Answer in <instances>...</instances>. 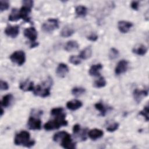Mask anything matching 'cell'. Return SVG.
<instances>
[{"label":"cell","instance_id":"9c48e42d","mask_svg":"<svg viewBox=\"0 0 149 149\" xmlns=\"http://www.w3.org/2000/svg\"><path fill=\"white\" fill-rule=\"evenodd\" d=\"M27 126L31 130H40L41 128V121L40 119L31 116L29 118Z\"/></svg>","mask_w":149,"mask_h":149},{"label":"cell","instance_id":"ffe728a7","mask_svg":"<svg viewBox=\"0 0 149 149\" xmlns=\"http://www.w3.org/2000/svg\"><path fill=\"white\" fill-rule=\"evenodd\" d=\"M79 47V45L76 41L70 40L67 42L65 44L64 49L68 52H71L77 50Z\"/></svg>","mask_w":149,"mask_h":149},{"label":"cell","instance_id":"3957f363","mask_svg":"<svg viewBox=\"0 0 149 149\" xmlns=\"http://www.w3.org/2000/svg\"><path fill=\"white\" fill-rule=\"evenodd\" d=\"M51 79H48L47 81L44 83L42 84V86L41 85H37V86L34 87L33 91L34 94L43 98L49 96L50 94V87L52 84Z\"/></svg>","mask_w":149,"mask_h":149},{"label":"cell","instance_id":"7c38bea8","mask_svg":"<svg viewBox=\"0 0 149 149\" xmlns=\"http://www.w3.org/2000/svg\"><path fill=\"white\" fill-rule=\"evenodd\" d=\"M132 26H133V23L128 21L120 20L118 23V29L122 33H127L130 30V29L132 27Z\"/></svg>","mask_w":149,"mask_h":149},{"label":"cell","instance_id":"5bb4252c","mask_svg":"<svg viewBox=\"0 0 149 149\" xmlns=\"http://www.w3.org/2000/svg\"><path fill=\"white\" fill-rule=\"evenodd\" d=\"M133 94L134 100L137 103H139L144 97L148 95V91L147 90H139L138 88H136L134 90Z\"/></svg>","mask_w":149,"mask_h":149},{"label":"cell","instance_id":"8d00e7d4","mask_svg":"<svg viewBox=\"0 0 149 149\" xmlns=\"http://www.w3.org/2000/svg\"><path fill=\"white\" fill-rule=\"evenodd\" d=\"M87 38L91 41H95L98 39V36L95 33H91L87 37Z\"/></svg>","mask_w":149,"mask_h":149},{"label":"cell","instance_id":"d590c367","mask_svg":"<svg viewBox=\"0 0 149 149\" xmlns=\"http://www.w3.org/2000/svg\"><path fill=\"white\" fill-rule=\"evenodd\" d=\"M0 88L1 90H7L9 88V85L7 82L1 80L0 81Z\"/></svg>","mask_w":149,"mask_h":149},{"label":"cell","instance_id":"484cf974","mask_svg":"<svg viewBox=\"0 0 149 149\" xmlns=\"http://www.w3.org/2000/svg\"><path fill=\"white\" fill-rule=\"evenodd\" d=\"M107 81L104 77H100L98 79L96 80L94 83V86L96 88H101L106 86Z\"/></svg>","mask_w":149,"mask_h":149},{"label":"cell","instance_id":"836d02e7","mask_svg":"<svg viewBox=\"0 0 149 149\" xmlns=\"http://www.w3.org/2000/svg\"><path fill=\"white\" fill-rule=\"evenodd\" d=\"M9 7V2L8 1H0V10L1 12H3L4 10H7Z\"/></svg>","mask_w":149,"mask_h":149},{"label":"cell","instance_id":"7a4b0ae2","mask_svg":"<svg viewBox=\"0 0 149 149\" xmlns=\"http://www.w3.org/2000/svg\"><path fill=\"white\" fill-rule=\"evenodd\" d=\"M30 133L25 130L17 133L15 137L14 143L16 146L22 145L26 147H31L35 144L34 140H30Z\"/></svg>","mask_w":149,"mask_h":149},{"label":"cell","instance_id":"cb8c5ba5","mask_svg":"<svg viewBox=\"0 0 149 149\" xmlns=\"http://www.w3.org/2000/svg\"><path fill=\"white\" fill-rule=\"evenodd\" d=\"M13 99V95L11 94H8L4 95L1 100V106L3 107H8L10 105V104Z\"/></svg>","mask_w":149,"mask_h":149},{"label":"cell","instance_id":"277c9868","mask_svg":"<svg viewBox=\"0 0 149 149\" xmlns=\"http://www.w3.org/2000/svg\"><path fill=\"white\" fill-rule=\"evenodd\" d=\"M22 3L23 6L19 10L21 19L24 20L25 22H29L30 21V17L29 16V15L31 12L34 2L31 0H26L23 1Z\"/></svg>","mask_w":149,"mask_h":149},{"label":"cell","instance_id":"4fadbf2b","mask_svg":"<svg viewBox=\"0 0 149 149\" xmlns=\"http://www.w3.org/2000/svg\"><path fill=\"white\" fill-rule=\"evenodd\" d=\"M69 69L67 65L63 63H61L58 65L56 69V74L59 77L63 78L66 76V75L69 72Z\"/></svg>","mask_w":149,"mask_h":149},{"label":"cell","instance_id":"d6a6232c","mask_svg":"<svg viewBox=\"0 0 149 149\" xmlns=\"http://www.w3.org/2000/svg\"><path fill=\"white\" fill-rule=\"evenodd\" d=\"M139 115H142L146 119V121H148L149 119L148 118V105H147L143 108V109L139 112Z\"/></svg>","mask_w":149,"mask_h":149},{"label":"cell","instance_id":"52a82bcc","mask_svg":"<svg viewBox=\"0 0 149 149\" xmlns=\"http://www.w3.org/2000/svg\"><path fill=\"white\" fill-rule=\"evenodd\" d=\"M61 145L64 148L73 149L76 148V143L72 141L70 135L67 133L64 137L61 139Z\"/></svg>","mask_w":149,"mask_h":149},{"label":"cell","instance_id":"f35d334b","mask_svg":"<svg viewBox=\"0 0 149 149\" xmlns=\"http://www.w3.org/2000/svg\"><path fill=\"white\" fill-rule=\"evenodd\" d=\"M80 130V125L79 124H76L73 126V132L74 134L77 133L78 132H79Z\"/></svg>","mask_w":149,"mask_h":149},{"label":"cell","instance_id":"ab89813d","mask_svg":"<svg viewBox=\"0 0 149 149\" xmlns=\"http://www.w3.org/2000/svg\"><path fill=\"white\" fill-rule=\"evenodd\" d=\"M38 45V42H31V45H30V47H31V48H34V47H37Z\"/></svg>","mask_w":149,"mask_h":149},{"label":"cell","instance_id":"8992f818","mask_svg":"<svg viewBox=\"0 0 149 149\" xmlns=\"http://www.w3.org/2000/svg\"><path fill=\"white\" fill-rule=\"evenodd\" d=\"M10 59L19 66L23 65L26 61V55L23 51H16L10 55Z\"/></svg>","mask_w":149,"mask_h":149},{"label":"cell","instance_id":"30bf717a","mask_svg":"<svg viewBox=\"0 0 149 149\" xmlns=\"http://www.w3.org/2000/svg\"><path fill=\"white\" fill-rule=\"evenodd\" d=\"M37 31L34 27H30L26 28L24 30V36L29 39L31 42H36V40L37 38Z\"/></svg>","mask_w":149,"mask_h":149},{"label":"cell","instance_id":"d6986e66","mask_svg":"<svg viewBox=\"0 0 149 149\" xmlns=\"http://www.w3.org/2000/svg\"><path fill=\"white\" fill-rule=\"evenodd\" d=\"M75 30L73 27L70 25L65 26L61 31V36L63 37H69L73 35Z\"/></svg>","mask_w":149,"mask_h":149},{"label":"cell","instance_id":"ba28073f","mask_svg":"<svg viewBox=\"0 0 149 149\" xmlns=\"http://www.w3.org/2000/svg\"><path fill=\"white\" fill-rule=\"evenodd\" d=\"M129 62L126 60L120 61L115 69V73L116 75H119L126 72L128 69Z\"/></svg>","mask_w":149,"mask_h":149},{"label":"cell","instance_id":"4dcf8cb0","mask_svg":"<svg viewBox=\"0 0 149 149\" xmlns=\"http://www.w3.org/2000/svg\"><path fill=\"white\" fill-rule=\"evenodd\" d=\"M67 133V132L64 131L58 132L54 135L53 140L55 142H58L61 140V139L64 137V136Z\"/></svg>","mask_w":149,"mask_h":149},{"label":"cell","instance_id":"5b68a950","mask_svg":"<svg viewBox=\"0 0 149 149\" xmlns=\"http://www.w3.org/2000/svg\"><path fill=\"white\" fill-rule=\"evenodd\" d=\"M59 27V22L57 19L50 18L46 20L42 25L41 29L45 33H51Z\"/></svg>","mask_w":149,"mask_h":149},{"label":"cell","instance_id":"e575fe53","mask_svg":"<svg viewBox=\"0 0 149 149\" xmlns=\"http://www.w3.org/2000/svg\"><path fill=\"white\" fill-rule=\"evenodd\" d=\"M119 126V125L118 123L115 122V123H112V125H110L109 126H108L107 127V131H108L109 132H113L118 129Z\"/></svg>","mask_w":149,"mask_h":149},{"label":"cell","instance_id":"4316f807","mask_svg":"<svg viewBox=\"0 0 149 149\" xmlns=\"http://www.w3.org/2000/svg\"><path fill=\"white\" fill-rule=\"evenodd\" d=\"M85 92H86L85 88L80 87H75L73 88V89L72 90V94L76 97L80 96L83 94Z\"/></svg>","mask_w":149,"mask_h":149},{"label":"cell","instance_id":"44dd1931","mask_svg":"<svg viewBox=\"0 0 149 149\" xmlns=\"http://www.w3.org/2000/svg\"><path fill=\"white\" fill-rule=\"evenodd\" d=\"M92 49L90 46L86 47L84 49H83L80 53L79 56L80 59L86 60L88 58H90L92 55Z\"/></svg>","mask_w":149,"mask_h":149},{"label":"cell","instance_id":"ac0fdd59","mask_svg":"<svg viewBox=\"0 0 149 149\" xmlns=\"http://www.w3.org/2000/svg\"><path fill=\"white\" fill-rule=\"evenodd\" d=\"M102 68V65L101 63H97L93 65L89 69V74L91 76H98L100 75V70Z\"/></svg>","mask_w":149,"mask_h":149},{"label":"cell","instance_id":"8fae6325","mask_svg":"<svg viewBox=\"0 0 149 149\" xmlns=\"http://www.w3.org/2000/svg\"><path fill=\"white\" fill-rule=\"evenodd\" d=\"M5 33L6 36L11 38H16L19 33V26L17 25H9L6 27L5 30Z\"/></svg>","mask_w":149,"mask_h":149},{"label":"cell","instance_id":"2e32d148","mask_svg":"<svg viewBox=\"0 0 149 149\" xmlns=\"http://www.w3.org/2000/svg\"><path fill=\"white\" fill-rule=\"evenodd\" d=\"M82 105H83V104L81 101L78 100H73L68 101L66 103V107L71 111L77 110L80 108H81Z\"/></svg>","mask_w":149,"mask_h":149},{"label":"cell","instance_id":"1f68e13d","mask_svg":"<svg viewBox=\"0 0 149 149\" xmlns=\"http://www.w3.org/2000/svg\"><path fill=\"white\" fill-rule=\"evenodd\" d=\"M69 62L74 65H77L81 63V60L79 56H77L76 55H72L69 58Z\"/></svg>","mask_w":149,"mask_h":149},{"label":"cell","instance_id":"e0dca14e","mask_svg":"<svg viewBox=\"0 0 149 149\" xmlns=\"http://www.w3.org/2000/svg\"><path fill=\"white\" fill-rule=\"evenodd\" d=\"M19 88L24 91H33L34 88V86L32 81L27 80L23 82L20 83L19 85Z\"/></svg>","mask_w":149,"mask_h":149},{"label":"cell","instance_id":"f546056e","mask_svg":"<svg viewBox=\"0 0 149 149\" xmlns=\"http://www.w3.org/2000/svg\"><path fill=\"white\" fill-rule=\"evenodd\" d=\"M65 113L62 108H54L51 111V114L54 116L62 115Z\"/></svg>","mask_w":149,"mask_h":149},{"label":"cell","instance_id":"7402d4cb","mask_svg":"<svg viewBox=\"0 0 149 149\" xmlns=\"http://www.w3.org/2000/svg\"><path fill=\"white\" fill-rule=\"evenodd\" d=\"M147 51H148L147 48L143 44L139 45L136 47H134L132 50L134 54L138 55H140V56L144 55L147 52Z\"/></svg>","mask_w":149,"mask_h":149},{"label":"cell","instance_id":"83f0119b","mask_svg":"<svg viewBox=\"0 0 149 149\" xmlns=\"http://www.w3.org/2000/svg\"><path fill=\"white\" fill-rule=\"evenodd\" d=\"M94 107L97 110L100 112L102 116H104L105 115L107 112V108L104 106L103 104H102L101 102H97L96 104H95Z\"/></svg>","mask_w":149,"mask_h":149},{"label":"cell","instance_id":"9a60e30c","mask_svg":"<svg viewBox=\"0 0 149 149\" xmlns=\"http://www.w3.org/2000/svg\"><path fill=\"white\" fill-rule=\"evenodd\" d=\"M104 132L102 130L99 129H93L90 130L88 133V137L93 140H95L102 137Z\"/></svg>","mask_w":149,"mask_h":149},{"label":"cell","instance_id":"74e56055","mask_svg":"<svg viewBox=\"0 0 149 149\" xmlns=\"http://www.w3.org/2000/svg\"><path fill=\"white\" fill-rule=\"evenodd\" d=\"M139 3L138 1H132L131 3V7L133 10H137L139 9Z\"/></svg>","mask_w":149,"mask_h":149},{"label":"cell","instance_id":"60d3db41","mask_svg":"<svg viewBox=\"0 0 149 149\" xmlns=\"http://www.w3.org/2000/svg\"><path fill=\"white\" fill-rule=\"evenodd\" d=\"M3 110L2 108L1 107V116L3 115Z\"/></svg>","mask_w":149,"mask_h":149},{"label":"cell","instance_id":"6da1fadb","mask_svg":"<svg viewBox=\"0 0 149 149\" xmlns=\"http://www.w3.org/2000/svg\"><path fill=\"white\" fill-rule=\"evenodd\" d=\"M55 118L52 120H49L48 122L45 123L44 128L46 130H51L54 129H58L61 126H65L68 125V122L65 119L66 113L54 116Z\"/></svg>","mask_w":149,"mask_h":149},{"label":"cell","instance_id":"d4e9b609","mask_svg":"<svg viewBox=\"0 0 149 149\" xmlns=\"http://www.w3.org/2000/svg\"><path fill=\"white\" fill-rule=\"evenodd\" d=\"M76 14L80 17H84L87 13V9L83 5H79L75 8Z\"/></svg>","mask_w":149,"mask_h":149},{"label":"cell","instance_id":"603a6c76","mask_svg":"<svg viewBox=\"0 0 149 149\" xmlns=\"http://www.w3.org/2000/svg\"><path fill=\"white\" fill-rule=\"evenodd\" d=\"M20 19H21V17H20L19 10H18L16 8H13L12 10V12L8 17V20L9 21L15 22L19 20Z\"/></svg>","mask_w":149,"mask_h":149},{"label":"cell","instance_id":"f1b7e54d","mask_svg":"<svg viewBox=\"0 0 149 149\" xmlns=\"http://www.w3.org/2000/svg\"><path fill=\"white\" fill-rule=\"evenodd\" d=\"M119 55V52L118 50L115 48H112L110 49L109 54H108V56L109 58L111 60L115 59L118 57Z\"/></svg>","mask_w":149,"mask_h":149}]
</instances>
